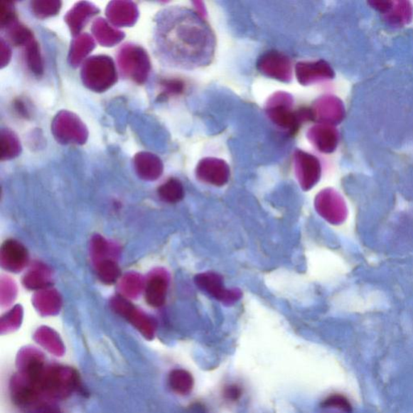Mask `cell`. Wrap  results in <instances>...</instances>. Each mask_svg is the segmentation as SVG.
Returning <instances> with one entry per match:
<instances>
[{"instance_id":"6da1fadb","label":"cell","mask_w":413,"mask_h":413,"mask_svg":"<svg viewBox=\"0 0 413 413\" xmlns=\"http://www.w3.org/2000/svg\"><path fill=\"white\" fill-rule=\"evenodd\" d=\"M292 100L285 93H279L269 101L267 104V115L274 124L290 133L295 134L301 122L313 121L312 109H299L292 111L291 106Z\"/></svg>"},{"instance_id":"7a4b0ae2","label":"cell","mask_w":413,"mask_h":413,"mask_svg":"<svg viewBox=\"0 0 413 413\" xmlns=\"http://www.w3.org/2000/svg\"><path fill=\"white\" fill-rule=\"evenodd\" d=\"M195 282L200 289L227 304L235 303L242 297V292L238 289H226L222 277L218 273L208 272L197 274Z\"/></svg>"},{"instance_id":"3957f363","label":"cell","mask_w":413,"mask_h":413,"mask_svg":"<svg viewBox=\"0 0 413 413\" xmlns=\"http://www.w3.org/2000/svg\"><path fill=\"white\" fill-rule=\"evenodd\" d=\"M261 73L272 79L289 82L292 77V65L289 58L277 51H270L263 55L257 62Z\"/></svg>"},{"instance_id":"277c9868","label":"cell","mask_w":413,"mask_h":413,"mask_svg":"<svg viewBox=\"0 0 413 413\" xmlns=\"http://www.w3.org/2000/svg\"><path fill=\"white\" fill-rule=\"evenodd\" d=\"M295 167L299 183L308 191L319 181L321 173L320 161L313 155L302 151L295 153Z\"/></svg>"},{"instance_id":"5b68a950","label":"cell","mask_w":413,"mask_h":413,"mask_svg":"<svg viewBox=\"0 0 413 413\" xmlns=\"http://www.w3.org/2000/svg\"><path fill=\"white\" fill-rule=\"evenodd\" d=\"M196 176L202 182L221 187L229 181L230 166L223 160L207 158L201 160L197 166Z\"/></svg>"},{"instance_id":"8992f818","label":"cell","mask_w":413,"mask_h":413,"mask_svg":"<svg viewBox=\"0 0 413 413\" xmlns=\"http://www.w3.org/2000/svg\"><path fill=\"white\" fill-rule=\"evenodd\" d=\"M313 119L321 124H338L345 116L343 101L333 95L323 97L316 102L312 109Z\"/></svg>"},{"instance_id":"52a82bcc","label":"cell","mask_w":413,"mask_h":413,"mask_svg":"<svg viewBox=\"0 0 413 413\" xmlns=\"http://www.w3.org/2000/svg\"><path fill=\"white\" fill-rule=\"evenodd\" d=\"M296 75L301 85H310L316 82L332 80L335 74L331 65L320 60L316 62L297 63Z\"/></svg>"},{"instance_id":"ba28073f","label":"cell","mask_w":413,"mask_h":413,"mask_svg":"<svg viewBox=\"0 0 413 413\" xmlns=\"http://www.w3.org/2000/svg\"><path fill=\"white\" fill-rule=\"evenodd\" d=\"M308 139L319 151L331 154L338 147L339 134L333 125L320 124L309 129Z\"/></svg>"},{"instance_id":"9c48e42d","label":"cell","mask_w":413,"mask_h":413,"mask_svg":"<svg viewBox=\"0 0 413 413\" xmlns=\"http://www.w3.org/2000/svg\"><path fill=\"white\" fill-rule=\"evenodd\" d=\"M0 255L2 267L10 272H21L28 261L26 248L15 240L6 241L2 245Z\"/></svg>"},{"instance_id":"30bf717a","label":"cell","mask_w":413,"mask_h":413,"mask_svg":"<svg viewBox=\"0 0 413 413\" xmlns=\"http://www.w3.org/2000/svg\"><path fill=\"white\" fill-rule=\"evenodd\" d=\"M111 305L116 313L133 323L135 327L139 328L141 332H147L148 334L151 333L154 326L151 319L146 315L140 312L139 309H136L127 299L122 296H116L112 299Z\"/></svg>"},{"instance_id":"8fae6325","label":"cell","mask_w":413,"mask_h":413,"mask_svg":"<svg viewBox=\"0 0 413 413\" xmlns=\"http://www.w3.org/2000/svg\"><path fill=\"white\" fill-rule=\"evenodd\" d=\"M317 209L328 220L335 222L344 217L345 208L340 197L332 191H325L317 198Z\"/></svg>"},{"instance_id":"7c38bea8","label":"cell","mask_w":413,"mask_h":413,"mask_svg":"<svg viewBox=\"0 0 413 413\" xmlns=\"http://www.w3.org/2000/svg\"><path fill=\"white\" fill-rule=\"evenodd\" d=\"M168 280L163 274H156L149 279L146 289V299L148 304L154 308L163 306L166 301Z\"/></svg>"},{"instance_id":"4fadbf2b","label":"cell","mask_w":413,"mask_h":413,"mask_svg":"<svg viewBox=\"0 0 413 413\" xmlns=\"http://www.w3.org/2000/svg\"><path fill=\"white\" fill-rule=\"evenodd\" d=\"M385 19L392 26L402 27L408 25L412 19V7L409 1L398 0L390 1L384 14Z\"/></svg>"},{"instance_id":"5bb4252c","label":"cell","mask_w":413,"mask_h":413,"mask_svg":"<svg viewBox=\"0 0 413 413\" xmlns=\"http://www.w3.org/2000/svg\"><path fill=\"white\" fill-rule=\"evenodd\" d=\"M170 385L173 392L181 395H188L193 390L194 379L188 371L176 370L170 375Z\"/></svg>"},{"instance_id":"9a60e30c","label":"cell","mask_w":413,"mask_h":413,"mask_svg":"<svg viewBox=\"0 0 413 413\" xmlns=\"http://www.w3.org/2000/svg\"><path fill=\"white\" fill-rule=\"evenodd\" d=\"M159 194L161 200L167 203H176L183 199L184 190L181 182L172 178L160 187Z\"/></svg>"},{"instance_id":"2e32d148","label":"cell","mask_w":413,"mask_h":413,"mask_svg":"<svg viewBox=\"0 0 413 413\" xmlns=\"http://www.w3.org/2000/svg\"><path fill=\"white\" fill-rule=\"evenodd\" d=\"M97 268L99 278L105 284H115L121 275L117 263L112 259L100 262L97 264Z\"/></svg>"},{"instance_id":"e0dca14e","label":"cell","mask_w":413,"mask_h":413,"mask_svg":"<svg viewBox=\"0 0 413 413\" xmlns=\"http://www.w3.org/2000/svg\"><path fill=\"white\" fill-rule=\"evenodd\" d=\"M25 283L28 289H43L50 284L49 277L46 272L38 269L37 271L32 272L26 277Z\"/></svg>"},{"instance_id":"ac0fdd59","label":"cell","mask_w":413,"mask_h":413,"mask_svg":"<svg viewBox=\"0 0 413 413\" xmlns=\"http://www.w3.org/2000/svg\"><path fill=\"white\" fill-rule=\"evenodd\" d=\"M141 279L137 274H129L122 282V291L129 296H136L141 290Z\"/></svg>"},{"instance_id":"d6986e66","label":"cell","mask_w":413,"mask_h":413,"mask_svg":"<svg viewBox=\"0 0 413 413\" xmlns=\"http://www.w3.org/2000/svg\"><path fill=\"white\" fill-rule=\"evenodd\" d=\"M322 406L327 409L342 410L345 412H351V405L345 397L340 395H333L324 400Z\"/></svg>"},{"instance_id":"ffe728a7","label":"cell","mask_w":413,"mask_h":413,"mask_svg":"<svg viewBox=\"0 0 413 413\" xmlns=\"http://www.w3.org/2000/svg\"><path fill=\"white\" fill-rule=\"evenodd\" d=\"M109 244L104 239L99 235L95 236L92 242V252L95 262L99 263L107 259L106 257L107 252H109Z\"/></svg>"},{"instance_id":"44dd1931","label":"cell","mask_w":413,"mask_h":413,"mask_svg":"<svg viewBox=\"0 0 413 413\" xmlns=\"http://www.w3.org/2000/svg\"><path fill=\"white\" fill-rule=\"evenodd\" d=\"M242 395V389L240 386L237 385H231L226 387L224 390V397L227 400L231 402H235L241 398Z\"/></svg>"}]
</instances>
